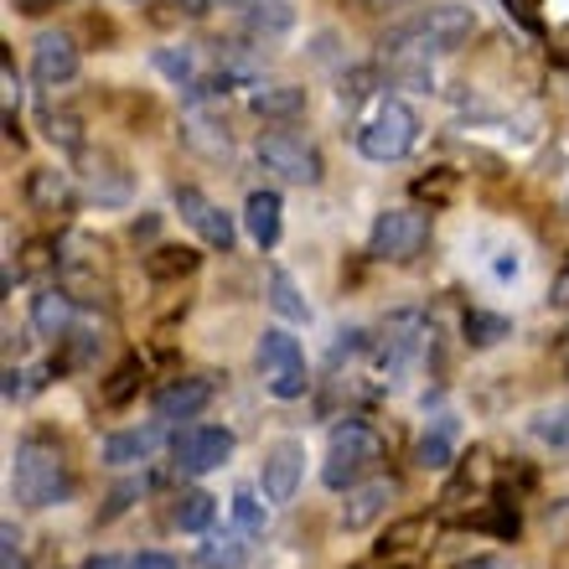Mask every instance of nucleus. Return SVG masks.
Returning a JSON list of instances; mask_svg holds the SVG:
<instances>
[{
    "mask_svg": "<svg viewBox=\"0 0 569 569\" xmlns=\"http://www.w3.org/2000/svg\"><path fill=\"white\" fill-rule=\"evenodd\" d=\"M212 512H218V497H208V492H181L177 508H171V523H177L181 533H208V528H212Z\"/></svg>",
    "mask_w": 569,
    "mask_h": 569,
    "instance_id": "nucleus-24",
    "label": "nucleus"
},
{
    "mask_svg": "<svg viewBox=\"0 0 569 569\" xmlns=\"http://www.w3.org/2000/svg\"><path fill=\"white\" fill-rule=\"evenodd\" d=\"M212 405V378H177L156 393V420L177 425V420H197Z\"/></svg>",
    "mask_w": 569,
    "mask_h": 569,
    "instance_id": "nucleus-14",
    "label": "nucleus"
},
{
    "mask_svg": "<svg viewBox=\"0 0 569 569\" xmlns=\"http://www.w3.org/2000/svg\"><path fill=\"white\" fill-rule=\"evenodd\" d=\"M73 492L68 450L52 435H21L11 450V497L21 508H58Z\"/></svg>",
    "mask_w": 569,
    "mask_h": 569,
    "instance_id": "nucleus-1",
    "label": "nucleus"
},
{
    "mask_svg": "<svg viewBox=\"0 0 569 569\" xmlns=\"http://www.w3.org/2000/svg\"><path fill=\"white\" fill-rule=\"evenodd\" d=\"M21 11H47V6H58V0H16Z\"/></svg>",
    "mask_w": 569,
    "mask_h": 569,
    "instance_id": "nucleus-40",
    "label": "nucleus"
},
{
    "mask_svg": "<svg viewBox=\"0 0 569 569\" xmlns=\"http://www.w3.org/2000/svg\"><path fill=\"white\" fill-rule=\"evenodd\" d=\"M254 368L274 399H300L306 383H311V378H306V352H300V342L280 327H270L254 342Z\"/></svg>",
    "mask_w": 569,
    "mask_h": 569,
    "instance_id": "nucleus-5",
    "label": "nucleus"
},
{
    "mask_svg": "<svg viewBox=\"0 0 569 569\" xmlns=\"http://www.w3.org/2000/svg\"><path fill=\"white\" fill-rule=\"evenodd\" d=\"M156 446H161V420L146 425V430H114L104 440V461L109 466H140L156 456Z\"/></svg>",
    "mask_w": 569,
    "mask_h": 569,
    "instance_id": "nucleus-18",
    "label": "nucleus"
},
{
    "mask_svg": "<svg viewBox=\"0 0 569 569\" xmlns=\"http://www.w3.org/2000/svg\"><path fill=\"white\" fill-rule=\"evenodd\" d=\"M21 368H6V399H21V389H27V383H21Z\"/></svg>",
    "mask_w": 569,
    "mask_h": 569,
    "instance_id": "nucleus-37",
    "label": "nucleus"
},
{
    "mask_svg": "<svg viewBox=\"0 0 569 569\" xmlns=\"http://www.w3.org/2000/svg\"><path fill=\"white\" fill-rule=\"evenodd\" d=\"M502 337H512V321H508V316L466 311V342H471V347H497Z\"/></svg>",
    "mask_w": 569,
    "mask_h": 569,
    "instance_id": "nucleus-26",
    "label": "nucleus"
},
{
    "mask_svg": "<svg viewBox=\"0 0 569 569\" xmlns=\"http://www.w3.org/2000/svg\"><path fill=\"white\" fill-rule=\"evenodd\" d=\"M140 378H146V368H140L136 358H130V362H120V368H114V373H109L104 383H99V405H104V409H120V405H130V399H136V393H140Z\"/></svg>",
    "mask_w": 569,
    "mask_h": 569,
    "instance_id": "nucleus-25",
    "label": "nucleus"
},
{
    "mask_svg": "<svg viewBox=\"0 0 569 569\" xmlns=\"http://www.w3.org/2000/svg\"><path fill=\"white\" fill-rule=\"evenodd\" d=\"M565 212H569V192H565Z\"/></svg>",
    "mask_w": 569,
    "mask_h": 569,
    "instance_id": "nucleus-43",
    "label": "nucleus"
},
{
    "mask_svg": "<svg viewBox=\"0 0 569 569\" xmlns=\"http://www.w3.org/2000/svg\"><path fill=\"white\" fill-rule=\"evenodd\" d=\"M393 481L373 477V481H358V487H347V502H342V528L347 533H362V528H373L393 502Z\"/></svg>",
    "mask_w": 569,
    "mask_h": 569,
    "instance_id": "nucleus-13",
    "label": "nucleus"
},
{
    "mask_svg": "<svg viewBox=\"0 0 569 569\" xmlns=\"http://www.w3.org/2000/svg\"><path fill=\"white\" fill-rule=\"evenodd\" d=\"M233 518H239L243 533H264V502H259V492H233Z\"/></svg>",
    "mask_w": 569,
    "mask_h": 569,
    "instance_id": "nucleus-30",
    "label": "nucleus"
},
{
    "mask_svg": "<svg viewBox=\"0 0 569 569\" xmlns=\"http://www.w3.org/2000/svg\"><path fill=\"white\" fill-rule=\"evenodd\" d=\"M197 264H202V254H197L192 243H166V249L146 254L150 280H181V274H192Z\"/></svg>",
    "mask_w": 569,
    "mask_h": 569,
    "instance_id": "nucleus-23",
    "label": "nucleus"
},
{
    "mask_svg": "<svg viewBox=\"0 0 569 569\" xmlns=\"http://www.w3.org/2000/svg\"><path fill=\"white\" fill-rule=\"evenodd\" d=\"M47 136L62 140V146H78V120H73V114H62V120L52 114V120H47Z\"/></svg>",
    "mask_w": 569,
    "mask_h": 569,
    "instance_id": "nucleus-34",
    "label": "nucleus"
},
{
    "mask_svg": "<svg viewBox=\"0 0 569 569\" xmlns=\"http://www.w3.org/2000/svg\"><path fill=\"white\" fill-rule=\"evenodd\" d=\"M0 569H27V559H21V533H16V523H0Z\"/></svg>",
    "mask_w": 569,
    "mask_h": 569,
    "instance_id": "nucleus-33",
    "label": "nucleus"
},
{
    "mask_svg": "<svg viewBox=\"0 0 569 569\" xmlns=\"http://www.w3.org/2000/svg\"><path fill=\"white\" fill-rule=\"evenodd\" d=\"M27 208L47 212V218H62V212L73 208V181H68V171H58V166H37V171L27 177Z\"/></svg>",
    "mask_w": 569,
    "mask_h": 569,
    "instance_id": "nucleus-15",
    "label": "nucleus"
},
{
    "mask_svg": "<svg viewBox=\"0 0 569 569\" xmlns=\"http://www.w3.org/2000/svg\"><path fill=\"white\" fill-rule=\"evenodd\" d=\"M450 461H456V450H450V435L446 430L425 435L420 446H415V466H420V471H446Z\"/></svg>",
    "mask_w": 569,
    "mask_h": 569,
    "instance_id": "nucleus-28",
    "label": "nucleus"
},
{
    "mask_svg": "<svg viewBox=\"0 0 569 569\" xmlns=\"http://www.w3.org/2000/svg\"><path fill=\"white\" fill-rule=\"evenodd\" d=\"M177 212L197 228V233H202V243L223 249V254L233 249V239H239V233H233V218H228V212L218 208L212 197L197 192V187H177Z\"/></svg>",
    "mask_w": 569,
    "mask_h": 569,
    "instance_id": "nucleus-12",
    "label": "nucleus"
},
{
    "mask_svg": "<svg viewBox=\"0 0 569 569\" xmlns=\"http://www.w3.org/2000/svg\"><path fill=\"white\" fill-rule=\"evenodd\" d=\"M31 78L42 89H62V83L78 78V47L68 31H42L37 37V47H31Z\"/></svg>",
    "mask_w": 569,
    "mask_h": 569,
    "instance_id": "nucleus-11",
    "label": "nucleus"
},
{
    "mask_svg": "<svg viewBox=\"0 0 569 569\" xmlns=\"http://www.w3.org/2000/svg\"><path fill=\"white\" fill-rule=\"evenodd\" d=\"M425 347H430V321L420 311H393L383 321V337H378V368L383 373H405V368H415L425 358Z\"/></svg>",
    "mask_w": 569,
    "mask_h": 569,
    "instance_id": "nucleus-8",
    "label": "nucleus"
},
{
    "mask_svg": "<svg viewBox=\"0 0 569 569\" xmlns=\"http://www.w3.org/2000/svg\"><path fill=\"white\" fill-rule=\"evenodd\" d=\"M83 192L93 197V202H124L130 197V177H124L120 166L109 161V156H89V171H83Z\"/></svg>",
    "mask_w": 569,
    "mask_h": 569,
    "instance_id": "nucleus-20",
    "label": "nucleus"
},
{
    "mask_svg": "<svg viewBox=\"0 0 569 569\" xmlns=\"http://www.w3.org/2000/svg\"><path fill=\"white\" fill-rule=\"evenodd\" d=\"M218 6H228V11H249V6H259V0H218Z\"/></svg>",
    "mask_w": 569,
    "mask_h": 569,
    "instance_id": "nucleus-41",
    "label": "nucleus"
},
{
    "mask_svg": "<svg viewBox=\"0 0 569 569\" xmlns=\"http://www.w3.org/2000/svg\"><path fill=\"white\" fill-rule=\"evenodd\" d=\"M300 477H306V446L300 440H274L270 450H264V466H259V492H264V502H296L300 492Z\"/></svg>",
    "mask_w": 569,
    "mask_h": 569,
    "instance_id": "nucleus-9",
    "label": "nucleus"
},
{
    "mask_svg": "<svg viewBox=\"0 0 569 569\" xmlns=\"http://www.w3.org/2000/svg\"><path fill=\"white\" fill-rule=\"evenodd\" d=\"M264 296H270V306L284 321H311V306H306V296H300L296 280H290L280 264H270V274H264Z\"/></svg>",
    "mask_w": 569,
    "mask_h": 569,
    "instance_id": "nucleus-21",
    "label": "nucleus"
},
{
    "mask_svg": "<svg viewBox=\"0 0 569 569\" xmlns=\"http://www.w3.org/2000/svg\"><path fill=\"white\" fill-rule=\"evenodd\" d=\"M249 109H254L259 120H296L300 109H306V89H296V83H259L249 93Z\"/></svg>",
    "mask_w": 569,
    "mask_h": 569,
    "instance_id": "nucleus-19",
    "label": "nucleus"
},
{
    "mask_svg": "<svg viewBox=\"0 0 569 569\" xmlns=\"http://www.w3.org/2000/svg\"><path fill=\"white\" fill-rule=\"evenodd\" d=\"M233 456V430L223 425H192L177 435V466L187 477H208Z\"/></svg>",
    "mask_w": 569,
    "mask_h": 569,
    "instance_id": "nucleus-10",
    "label": "nucleus"
},
{
    "mask_svg": "<svg viewBox=\"0 0 569 569\" xmlns=\"http://www.w3.org/2000/svg\"><path fill=\"white\" fill-rule=\"evenodd\" d=\"M362 11H389V6H405V0H358Z\"/></svg>",
    "mask_w": 569,
    "mask_h": 569,
    "instance_id": "nucleus-39",
    "label": "nucleus"
},
{
    "mask_svg": "<svg viewBox=\"0 0 569 569\" xmlns=\"http://www.w3.org/2000/svg\"><path fill=\"white\" fill-rule=\"evenodd\" d=\"M73 316H78V306H73V290H68V284H47L42 296L31 300V327L42 331V337H68V331H73Z\"/></svg>",
    "mask_w": 569,
    "mask_h": 569,
    "instance_id": "nucleus-16",
    "label": "nucleus"
},
{
    "mask_svg": "<svg viewBox=\"0 0 569 569\" xmlns=\"http://www.w3.org/2000/svg\"><path fill=\"white\" fill-rule=\"evenodd\" d=\"M280 192H249V202H243V228H249V239L259 243V249H274L280 243Z\"/></svg>",
    "mask_w": 569,
    "mask_h": 569,
    "instance_id": "nucleus-17",
    "label": "nucleus"
},
{
    "mask_svg": "<svg viewBox=\"0 0 569 569\" xmlns=\"http://www.w3.org/2000/svg\"><path fill=\"white\" fill-rule=\"evenodd\" d=\"M415 146H420V114H415L405 99H383L358 130V150L378 166L405 161Z\"/></svg>",
    "mask_w": 569,
    "mask_h": 569,
    "instance_id": "nucleus-3",
    "label": "nucleus"
},
{
    "mask_svg": "<svg viewBox=\"0 0 569 569\" xmlns=\"http://www.w3.org/2000/svg\"><path fill=\"white\" fill-rule=\"evenodd\" d=\"M528 430L539 435L543 446H569V405H555V409H539Z\"/></svg>",
    "mask_w": 569,
    "mask_h": 569,
    "instance_id": "nucleus-27",
    "label": "nucleus"
},
{
    "mask_svg": "<svg viewBox=\"0 0 569 569\" xmlns=\"http://www.w3.org/2000/svg\"><path fill=\"white\" fill-rule=\"evenodd\" d=\"M471 31H477V11L446 0V6H430V11H420L409 27L393 31V52H420V58H430V52H456V47L471 42Z\"/></svg>",
    "mask_w": 569,
    "mask_h": 569,
    "instance_id": "nucleus-2",
    "label": "nucleus"
},
{
    "mask_svg": "<svg viewBox=\"0 0 569 569\" xmlns=\"http://www.w3.org/2000/svg\"><path fill=\"white\" fill-rule=\"evenodd\" d=\"M140 6H146V0H140Z\"/></svg>",
    "mask_w": 569,
    "mask_h": 569,
    "instance_id": "nucleus-44",
    "label": "nucleus"
},
{
    "mask_svg": "<svg viewBox=\"0 0 569 569\" xmlns=\"http://www.w3.org/2000/svg\"><path fill=\"white\" fill-rule=\"evenodd\" d=\"M383 456V440H378L373 425L362 420H347L331 430L327 440V466H321V481H327L331 492H347V487H358V477L368 466Z\"/></svg>",
    "mask_w": 569,
    "mask_h": 569,
    "instance_id": "nucleus-4",
    "label": "nucleus"
},
{
    "mask_svg": "<svg viewBox=\"0 0 569 569\" xmlns=\"http://www.w3.org/2000/svg\"><path fill=\"white\" fill-rule=\"evenodd\" d=\"M559 300H569V274H565V280H559Z\"/></svg>",
    "mask_w": 569,
    "mask_h": 569,
    "instance_id": "nucleus-42",
    "label": "nucleus"
},
{
    "mask_svg": "<svg viewBox=\"0 0 569 569\" xmlns=\"http://www.w3.org/2000/svg\"><path fill=\"white\" fill-rule=\"evenodd\" d=\"M83 569H130L120 555H89L83 559Z\"/></svg>",
    "mask_w": 569,
    "mask_h": 569,
    "instance_id": "nucleus-36",
    "label": "nucleus"
},
{
    "mask_svg": "<svg viewBox=\"0 0 569 569\" xmlns=\"http://www.w3.org/2000/svg\"><path fill=\"white\" fill-rule=\"evenodd\" d=\"M156 68H161V73H171L177 83H187V89L197 83V62H192V52H161V58H156Z\"/></svg>",
    "mask_w": 569,
    "mask_h": 569,
    "instance_id": "nucleus-32",
    "label": "nucleus"
},
{
    "mask_svg": "<svg viewBox=\"0 0 569 569\" xmlns=\"http://www.w3.org/2000/svg\"><path fill=\"white\" fill-rule=\"evenodd\" d=\"M187 146L192 150H202V156H228V130H218V124H208V120H187Z\"/></svg>",
    "mask_w": 569,
    "mask_h": 569,
    "instance_id": "nucleus-29",
    "label": "nucleus"
},
{
    "mask_svg": "<svg viewBox=\"0 0 569 569\" xmlns=\"http://www.w3.org/2000/svg\"><path fill=\"white\" fill-rule=\"evenodd\" d=\"M197 559L208 569H243L249 565V549H243V528H223V533H208V543L197 549Z\"/></svg>",
    "mask_w": 569,
    "mask_h": 569,
    "instance_id": "nucleus-22",
    "label": "nucleus"
},
{
    "mask_svg": "<svg viewBox=\"0 0 569 569\" xmlns=\"http://www.w3.org/2000/svg\"><path fill=\"white\" fill-rule=\"evenodd\" d=\"M290 21H296V16H290V6H284V0H264V6L254 11V31H259V37H274V31H284Z\"/></svg>",
    "mask_w": 569,
    "mask_h": 569,
    "instance_id": "nucleus-31",
    "label": "nucleus"
},
{
    "mask_svg": "<svg viewBox=\"0 0 569 569\" xmlns=\"http://www.w3.org/2000/svg\"><path fill=\"white\" fill-rule=\"evenodd\" d=\"M425 243H430V212L389 208L378 212L373 233H368V254L383 259V264H409V259L425 254Z\"/></svg>",
    "mask_w": 569,
    "mask_h": 569,
    "instance_id": "nucleus-6",
    "label": "nucleus"
},
{
    "mask_svg": "<svg viewBox=\"0 0 569 569\" xmlns=\"http://www.w3.org/2000/svg\"><path fill=\"white\" fill-rule=\"evenodd\" d=\"M130 569H181V565H177V559H171V555H140Z\"/></svg>",
    "mask_w": 569,
    "mask_h": 569,
    "instance_id": "nucleus-35",
    "label": "nucleus"
},
{
    "mask_svg": "<svg viewBox=\"0 0 569 569\" xmlns=\"http://www.w3.org/2000/svg\"><path fill=\"white\" fill-rule=\"evenodd\" d=\"M177 6H181V11H187V16H202V11H208V6H218V0H177Z\"/></svg>",
    "mask_w": 569,
    "mask_h": 569,
    "instance_id": "nucleus-38",
    "label": "nucleus"
},
{
    "mask_svg": "<svg viewBox=\"0 0 569 569\" xmlns=\"http://www.w3.org/2000/svg\"><path fill=\"white\" fill-rule=\"evenodd\" d=\"M259 166L264 171H274L280 181H290V187H316L321 181V150L311 146V140L290 136V130H270V136H259Z\"/></svg>",
    "mask_w": 569,
    "mask_h": 569,
    "instance_id": "nucleus-7",
    "label": "nucleus"
}]
</instances>
